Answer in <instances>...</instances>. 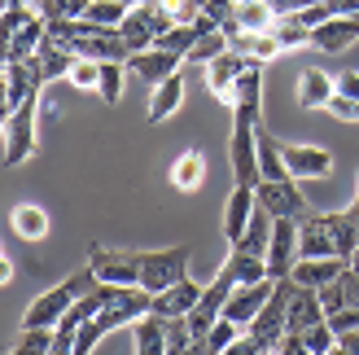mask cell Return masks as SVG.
Returning <instances> with one entry per match:
<instances>
[{"instance_id":"cell-1","label":"cell","mask_w":359,"mask_h":355,"mask_svg":"<svg viewBox=\"0 0 359 355\" xmlns=\"http://www.w3.org/2000/svg\"><path fill=\"white\" fill-rule=\"evenodd\" d=\"M359 250V224L346 210H325V215H302L298 220V259H325V255H351Z\"/></svg>"},{"instance_id":"cell-2","label":"cell","mask_w":359,"mask_h":355,"mask_svg":"<svg viewBox=\"0 0 359 355\" xmlns=\"http://www.w3.org/2000/svg\"><path fill=\"white\" fill-rule=\"evenodd\" d=\"M97 281H101V276L93 272V263H88V268H79V272H70V276L62 281V286L44 290V294H40V298H35V303L27 307L22 325H53V329H57V321H62V316L79 303V298H83L88 290L97 286Z\"/></svg>"},{"instance_id":"cell-3","label":"cell","mask_w":359,"mask_h":355,"mask_svg":"<svg viewBox=\"0 0 359 355\" xmlns=\"http://www.w3.org/2000/svg\"><path fill=\"white\" fill-rule=\"evenodd\" d=\"M294 290H298V281H294V276L276 281V294L267 298V307L245 325V333L259 342V351H276V347H280L285 329H290V298H294Z\"/></svg>"},{"instance_id":"cell-4","label":"cell","mask_w":359,"mask_h":355,"mask_svg":"<svg viewBox=\"0 0 359 355\" xmlns=\"http://www.w3.org/2000/svg\"><path fill=\"white\" fill-rule=\"evenodd\" d=\"M35 119H40V93L5 114V167H18L35 154Z\"/></svg>"},{"instance_id":"cell-5","label":"cell","mask_w":359,"mask_h":355,"mask_svg":"<svg viewBox=\"0 0 359 355\" xmlns=\"http://www.w3.org/2000/svg\"><path fill=\"white\" fill-rule=\"evenodd\" d=\"M180 276H189V246H171V250H140V286L149 294H163Z\"/></svg>"},{"instance_id":"cell-6","label":"cell","mask_w":359,"mask_h":355,"mask_svg":"<svg viewBox=\"0 0 359 355\" xmlns=\"http://www.w3.org/2000/svg\"><path fill=\"white\" fill-rule=\"evenodd\" d=\"M255 198L259 206L267 210L272 220H302V215H311V206L307 198H302V189H298V175H290V180H259L255 185Z\"/></svg>"},{"instance_id":"cell-7","label":"cell","mask_w":359,"mask_h":355,"mask_svg":"<svg viewBox=\"0 0 359 355\" xmlns=\"http://www.w3.org/2000/svg\"><path fill=\"white\" fill-rule=\"evenodd\" d=\"M294 263H298V220H272V246H267V272L272 281L294 276Z\"/></svg>"},{"instance_id":"cell-8","label":"cell","mask_w":359,"mask_h":355,"mask_svg":"<svg viewBox=\"0 0 359 355\" xmlns=\"http://www.w3.org/2000/svg\"><path fill=\"white\" fill-rule=\"evenodd\" d=\"M88 263H93V272L101 281H114V286H140V255L136 250H101V246H93Z\"/></svg>"},{"instance_id":"cell-9","label":"cell","mask_w":359,"mask_h":355,"mask_svg":"<svg viewBox=\"0 0 359 355\" xmlns=\"http://www.w3.org/2000/svg\"><path fill=\"white\" fill-rule=\"evenodd\" d=\"M272 294H276V281L272 276L255 281V286H237V290H232V298L224 303V316H232L237 325H250L267 307V298H272Z\"/></svg>"},{"instance_id":"cell-10","label":"cell","mask_w":359,"mask_h":355,"mask_svg":"<svg viewBox=\"0 0 359 355\" xmlns=\"http://www.w3.org/2000/svg\"><path fill=\"white\" fill-rule=\"evenodd\" d=\"M250 66V53H241V48H224L219 53V58H210L206 62V88H210V93L215 97H228L232 101V83H237L241 79V70Z\"/></svg>"},{"instance_id":"cell-11","label":"cell","mask_w":359,"mask_h":355,"mask_svg":"<svg viewBox=\"0 0 359 355\" xmlns=\"http://www.w3.org/2000/svg\"><path fill=\"white\" fill-rule=\"evenodd\" d=\"M255 206H259V198H255L250 185H237L228 193V206H224V237H228V246L241 241V233L250 228V220H255Z\"/></svg>"},{"instance_id":"cell-12","label":"cell","mask_w":359,"mask_h":355,"mask_svg":"<svg viewBox=\"0 0 359 355\" xmlns=\"http://www.w3.org/2000/svg\"><path fill=\"white\" fill-rule=\"evenodd\" d=\"M197 303H202V286H197L193 276H180L175 286H167L163 294H154V307L158 316H189Z\"/></svg>"},{"instance_id":"cell-13","label":"cell","mask_w":359,"mask_h":355,"mask_svg":"<svg viewBox=\"0 0 359 355\" xmlns=\"http://www.w3.org/2000/svg\"><path fill=\"white\" fill-rule=\"evenodd\" d=\"M355 40H359V18H346V13H333L311 31V44L325 48V53H342Z\"/></svg>"},{"instance_id":"cell-14","label":"cell","mask_w":359,"mask_h":355,"mask_svg":"<svg viewBox=\"0 0 359 355\" xmlns=\"http://www.w3.org/2000/svg\"><path fill=\"white\" fill-rule=\"evenodd\" d=\"M320 321H329L320 290L298 286V290H294V298H290V333H307V329H311V325H320Z\"/></svg>"},{"instance_id":"cell-15","label":"cell","mask_w":359,"mask_h":355,"mask_svg":"<svg viewBox=\"0 0 359 355\" xmlns=\"http://www.w3.org/2000/svg\"><path fill=\"white\" fill-rule=\"evenodd\" d=\"M35 58H40L44 83H53V79H66V75H70V66L79 62V53L70 48V44H62V40H53V35L44 31V40H40V48H35Z\"/></svg>"},{"instance_id":"cell-16","label":"cell","mask_w":359,"mask_h":355,"mask_svg":"<svg viewBox=\"0 0 359 355\" xmlns=\"http://www.w3.org/2000/svg\"><path fill=\"white\" fill-rule=\"evenodd\" d=\"M285 154V167H290L298 180H307V175H329L333 171V154L316 149V145H280Z\"/></svg>"},{"instance_id":"cell-17","label":"cell","mask_w":359,"mask_h":355,"mask_svg":"<svg viewBox=\"0 0 359 355\" xmlns=\"http://www.w3.org/2000/svg\"><path fill=\"white\" fill-rule=\"evenodd\" d=\"M346 268L342 255H325V259H298L294 263V281L298 286H311V290H325L329 281H337Z\"/></svg>"},{"instance_id":"cell-18","label":"cell","mask_w":359,"mask_h":355,"mask_svg":"<svg viewBox=\"0 0 359 355\" xmlns=\"http://www.w3.org/2000/svg\"><path fill=\"white\" fill-rule=\"evenodd\" d=\"M180 53H167V48H145V53H132V70H136V79H149V83H158V79H167V75H175L180 70Z\"/></svg>"},{"instance_id":"cell-19","label":"cell","mask_w":359,"mask_h":355,"mask_svg":"<svg viewBox=\"0 0 359 355\" xmlns=\"http://www.w3.org/2000/svg\"><path fill=\"white\" fill-rule=\"evenodd\" d=\"M44 31H48V22H44L40 13H35L22 31H13L9 40H5V62H27V58H35V48H40Z\"/></svg>"},{"instance_id":"cell-20","label":"cell","mask_w":359,"mask_h":355,"mask_svg":"<svg viewBox=\"0 0 359 355\" xmlns=\"http://www.w3.org/2000/svg\"><path fill=\"white\" fill-rule=\"evenodd\" d=\"M202 180H206V154L202 149H184L171 163V185L180 193H193V189H202Z\"/></svg>"},{"instance_id":"cell-21","label":"cell","mask_w":359,"mask_h":355,"mask_svg":"<svg viewBox=\"0 0 359 355\" xmlns=\"http://www.w3.org/2000/svg\"><path fill=\"white\" fill-rule=\"evenodd\" d=\"M136 351L140 355H163L171 351L167 347V316H158V312H145L136 321Z\"/></svg>"},{"instance_id":"cell-22","label":"cell","mask_w":359,"mask_h":355,"mask_svg":"<svg viewBox=\"0 0 359 355\" xmlns=\"http://www.w3.org/2000/svg\"><path fill=\"white\" fill-rule=\"evenodd\" d=\"M337 93V79H329L325 70H302L298 79V105H307V110H316V105H329V97Z\"/></svg>"},{"instance_id":"cell-23","label":"cell","mask_w":359,"mask_h":355,"mask_svg":"<svg viewBox=\"0 0 359 355\" xmlns=\"http://www.w3.org/2000/svg\"><path fill=\"white\" fill-rule=\"evenodd\" d=\"M180 101H184V75H180V70H175V75H167V79H158V83H154L149 119H154V123H163V119H167V114L175 110Z\"/></svg>"},{"instance_id":"cell-24","label":"cell","mask_w":359,"mask_h":355,"mask_svg":"<svg viewBox=\"0 0 359 355\" xmlns=\"http://www.w3.org/2000/svg\"><path fill=\"white\" fill-rule=\"evenodd\" d=\"M13 233L22 237V241H44L48 237V215H44V206H13Z\"/></svg>"},{"instance_id":"cell-25","label":"cell","mask_w":359,"mask_h":355,"mask_svg":"<svg viewBox=\"0 0 359 355\" xmlns=\"http://www.w3.org/2000/svg\"><path fill=\"white\" fill-rule=\"evenodd\" d=\"M232 105H263V62L250 58L241 79L232 83Z\"/></svg>"},{"instance_id":"cell-26","label":"cell","mask_w":359,"mask_h":355,"mask_svg":"<svg viewBox=\"0 0 359 355\" xmlns=\"http://www.w3.org/2000/svg\"><path fill=\"white\" fill-rule=\"evenodd\" d=\"M272 35H276L280 48H302V44H311V27L302 22L298 13H280L276 22H272Z\"/></svg>"},{"instance_id":"cell-27","label":"cell","mask_w":359,"mask_h":355,"mask_svg":"<svg viewBox=\"0 0 359 355\" xmlns=\"http://www.w3.org/2000/svg\"><path fill=\"white\" fill-rule=\"evenodd\" d=\"M272 215L263 210V220H250V228L241 233V241L232 246V250H241V255H259V259H267V246H272V224H267Z\"/></svg>"},{"instance_id":"cell-28","label":"cell","mask_w":359,"mask_h":355,"mask_svg":"<svg viewBox=\"0 0 359 355\" xmlns=\"http://www.w3.org/2000/svg\"><path fill=\"white\" fill-rule=\"evenodd\" d=\"M276 18H280V13L267 5V0H241V5H237V22H241L245 31H267Z\"/></svg>"},{"instance_id":"cell-29","label":"cell","mask_w":359,"mask_h":355,"mask_svg":"<svg viewBox=\"0 0 359 355\" xmlns=\"http://www.w3.org/2000/svg\"><path fill=\"white\" fill-rule=\"evenodd\" d=\"M197 35H202V27H171L163 35H154V48H167V53H180V58H189V48L197 44Z\"/></svg>"},{"instance_id":"cell-30","label":"cell","mask_w":359,"mask_h":355,"mask_svg":"<svg viewBox=\"0 0 359 355\" xmlns=\"http://www.w3.org/2000/svg\"><path fill=\"white\" fill-rule=\"evenodd\" d=\"M35 13L44 22H66V18H83L88 0H35Z\"/></svg>"},{"instance_id":"cell-31","label":"cell","mask_w":359,"mask_h":355,"mask_svg":"<svg viewBox=\"0 0 359 355\" xmlns=\"http://www.w3.org/2000/svg\"><path fill=\"white\" fill-rule=\"evenodd\" d=\"M88 22L97 27H118L123 18H128V0H88Z\"/></svg>"},{"instance_id":"cell-32","label":"cell","mask_w":359,"mask_h":355,"mask_svg":"<svg viewBox=\"0 0 359 355\" xmlns=\"http://www.w3.org/2000/svg\"><path fill=\"white\" fill-rule=\"evenodd\" d=\"M224 48H228V35H224V31H202V35H197V44L189 48L184 62H210V58H219Z\"/></svg>"},{"instance_id":"cell-33","label":"cell","mask_w":359,"mask_h":355,"mask_svg":"<svg viewBox=\"0 0 359 355\" xmlns=\"http://www.w3.org/2000/svg\"><path fill=\"white\" fill-rule=\"evenodd\" d=\"M101 101H118L123 97V62H101V83H97Z\"/></svg>"},{"instance_id":"cell-34","label":"cell","mask_w":359,"mask_h":355,"mask_svg":"<svg viewBox=\"0 0 359 355\" xmlns=\"http://www.w3.org/2000/svg\"><path fill=\"white\" fill-rule=\"evenodd\" d=\"M307 355H325V351H337V329L329 325V321H320V325H311L307 333Z\"/></svg>"},{"instance_id":"cell-35","label":"cell","mask_w":359,"mask_h":355,"mask_svg":"<svg viewBox=\"0 0 359 355\" xmlns=\"http://www.w3.org/2000/svg\"><path fill=\"white\" fill-rule=\"evenodd\" d=\"M167 347L171 351H193V325H189V316H167Z\"/></svg>"},{"instance_id":"cell-36","label":"cell","mask_w":359,"mask_h":355,"mask_svg":"<svg viewBox=\"0 0 359 355\" xmlns=\"http://www.w3.org/2000/svg\"><path fill=\"white\" fill-rule=\"evenodd\" d=\"M75 88H97L101 83V62H93V58H79L75 66H70V75H66Z\"/></svg>"},{"instance_id":"cell-37","label":"cell","mask_w":359,"mask_h":355,"mask_svg":"<svg viewBox=\"0 0 359 355\" xmlns=\"http://www.w3.org/2000/svg\"><path fill=\"white\" fill-rule=\"evenodd\" d=\"M31 18H35V5H9V9H5V18H0V35L9 40V35H13V31H22Z\"/></svg>"},{"instance_id":"cell-38","label":"cell","mask_w":359,"mask_h":355,"mask_svg":"<svg viewBox=\"0 0 359 355\" xmlns=\"http://www.w3.org/2000/svg\"><path fill=\"white\" fill-rule=\"evenodd\" d=\"M329 110L342 119V123H359V97H346V93H333L329 97Z\"/></svg>"},{"instance_id":"cell-39","label":"cell","mask_w":359,"mask_h":355,"mask_svg":"<svg viewBox=\"0 0 359 355\" xmlns=\"http://www.w3.org/2000/svg\"><path fill=\"white\" fill-rule=\"evenodd\" d=\"M329 325L337 329V338L351 329H359V307H342V312H329Z\"/></svg>"},{"instance_id":"cell-40","label":"cell","mask_w":359,"mask_h":355,"mask_svg":"<svg viewBox=\"0 0 359 355\" xmlns=\"http://www.w3.org/2000/svg\"><path fill=\"white\" fill-rule=\"evenodd\" d=\"M337 93L359 97V70H342V75H337Z\"/></svg>"},{"instance_id":"cell-41","label":"cell","mask_w":359,"mask_h":355,"mask_svg":"<svg viewBox=\"0 0 359 355\" xmlns=\"http://www.w3.org/2000/svg\"><path fill=\"white\" fill-rule=\"evenodd\" d=\"M333 13H346V18H359V0H329Z\"/></svg>"},{"instance_id":"cell-42","label":"cell","mask_w":359,"mask_h":355,"mask_svg":"<svg viewBox=\"0 0 359 355\" xmlns=\"http://www.w3.org/2000/svg\"><path fill=\"white\" fill-rule=\"evenodd\" d=\"M267 5H272L276 13H298L302 5H311V0H267Z\"/></svg>"},{"instance_id":"cell-43","label":"cell","mask_w":359,"mask_h":355,"mask_svg":"<svg viewBox=\"0 0 359 355\" xmlns=\"http://www.w3.org/2000/svg\"><path fill=\"white\" fill-rule=\"evenodd\" d=\"M0 281H5V286L13 281V259L9 255H0Z\"/></svg>"},{"instance_id":"cell-44","label":"cell","mask_w":359,"mask_h":355,"mask_svg":"<svg viewBox=\"0 0 359 355\" xmlns=\"http://www.w3.org/2000/svg\"><path fill=\"white\" fill-rule=\"evenodd\" d=\"M346 215H351V220H355V215H359V189H355V202H351V206H346Z\"/></svg>"},{"instance_id":"cell-45","label":"cell","mask_w":359,"mask_h":355,"mask_svg":"<svg viewBox=\"0 0 359 355\" xmlns=\"http://www.w3.org/2000/svg\"><path fill=\"white\" fill-rule=\"evenodd\" d=\"M0 5H5V9H9V5H35V0H0Z\"/></svg>"},{"instance_id":"cell-46","label":"cell","mask_w":359,"mask_h":355,"mask_svg":"<svg viewBox=\"0 0 359 355\" xmlns=\"http://www.w3.org/2000/svg\"><path fill=\"white\" fill-rule=\"evenodd\" d=\"M355 224H359V215H355Z\"/></svg>"},{"instance_id":"cell-47","label":"cell","mask_w":359,"mask_h":355,"mask_svg":"<svg viewBox=\"0 0 359 355\" xmlns=\"http://www.w3.org/2000/svg\"><path fill=\"white\" fill-rule=\"evenodd\" d=\"M128 5H132V0H128Z\"/></svg>"}]
</instances>
